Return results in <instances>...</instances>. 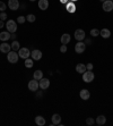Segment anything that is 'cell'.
<instances>
[{
	"mask_svg": "<svg viewBox=\"0 0 113 126\" xmlns=\"http://www.w3.org/2000/svg\"><path fill=\"white\" fill-rule=\"evenodd\" d=\"M94 77H95V75H94V73L92 70H86L85 73H83V81H84L85 83L93 82Z\"/></svg>",
	"mask_w": 113,
	"mask_h": 126,
	"instance_id": "cell-1",
	"label": "cell"
},
{
	"mask_svg": "<svg viewBox=\"0 0 113 126\" xmlns=\"http://www.w3.org/2000/svg\"><path fill=\"white\" fill-rule=\"evenodd\" d=\"M18 58H19V55L16 53V51H9L7 55V59L10 64H16L18 62Z\"/></svg>",
	"mask_w": 113,
	"mask_h": 126,
	"instance_id": "cell-2",
	"label": "cell"
},
{
	"mask_svg": "<svg viewBox=\"0 0 113 126\" xmlns=\"http://www.w3.org/2000/svg\"><path fill=\"white\" fill-rule=\"evenodd\" d=\"M6 27L9 33H15L17 31V24H16L15 21H8L6 23Z\"/></svg>",
	"mask_w": 113,
	"mask_h": 126,
	"instance_id": "cell-3",
	"label": "cell"
},
{
	"mask_svg": "<svg viewBox=\"0 0 113 126\" xmlns=\"http://www.w3.org/2000/svg\"><path fill=\"white\" fill-rule=\"evenodd\" d=\"M75 39L76 40H78V41H83L85 39V32L84 30L81 29H77L75 31Z\"/></svg>",
	"mask_w": 113,
	"mask_h": 126,
	"instance_id": "cell-4",
	"label": "cell"
},
{
	"mask_svg": "<svg viewBox=\"0 0 113 126\" xmlns=\"http://www.w3.org/2000/svg\"><path fill=\"white\" fill-rule=\"evenodd\" d=\"M19 57L20 58H23V59H26V58H28L29 57V55H31V52H29V49H27V48H20L19 50Z\"/></svg>",
	"mask_w": 113,
	"mask_h": 126,
	"instance_id": "cell-5",
	"label": "cell"
},
{
	"mask_svg": "<svg viewBox=\"0 0 113 126\" xmlns=\"http://www.w3.org/2000/svg\"><path fill=\"white\" fill-rule=\"evenodd\" d=\"M85 49H86V44L81 41H79L78 43L75 46V51L77 53H83L85 51Z\"/></svg>",
	"mask_w": 113,
	"mask_h": 126,
	"instance_id": "cell-6",
	"label": "cell"
},
{
	"mask_svg": "<svg viewBox=\"0 0 113 126\" xmlns=\"http://www.w3.org/2000/svg\"><path fill=\"white\" fill-rule=\"evenodd\" d=\"M38 85H40V88L42 89V90H45V89H48L50 86V81L48 79H41L40 81H38Z\"/></svg>",
	"mask_w": 113,
	"mask_h": 126,
	"instance_id": "cell-7",
	"label": "cell"
},
{
	"mask_svg": "<svg viewBox=\"0 0 113 126\" xmlns=\"http://www.w3.org/2000/svg\"><path fill=\"white\" fill-rule=\"evenodd\" d=\"M38 81H36V79H32V81H29L28 82V89L29 91H36L38 89Z\"/></svg>",
	"mask_w": 113,
	"mask_h": 126,
	"instance_id": "cell-8",
	"label": "cell"
},
{
	"mask_svg": "<svg viewBox=\"0 0 113 126\" xmlns=\"http://www.w3.org/2000/svg\"><path fill=\"white\" fill-rule=\"evenodd\" d=\"M8 7L12 9V10H17V9L19 8V1H18V0H9Z\"/></svg>",
	"mask_w": 113,
	"mask_h": 126,
	"instance_id": "cell-9",
	"label": "cell"
},
{
	"mask_svg": "<svg viewBox=\"0 0 113 126\" xmlns=\"http://www.w3.org/2000/svg\"><path fill=\"white\" fill-rule=\"evenodd\" d=\"M113 9V2L111 0H106L103 2V10L104 12H111Z\"/></svg>",
	"mask_w": 113,
	"mask_h": 126,
	"instance_id": "cell-10",
	"label": "cell"
},
{
	"mask_svg": "<svg viewBox=\"0 0 113 126\" xmlns=\"http://www.w3.org/2000/svg\"><path fill=\"white\" fill-rule=\"evenodd\" d=\"M31 56H32V59H34V60H40L42 58V51H40V50H33L32 52H31Z\"/></svg>",
	"mask_w": 113,
	"mask_h": 126,
	"instance_id": "cell-11",
	"label": "cell"
},
{
	"mask_svg": "<svg viewBox=\"0 0 113 126\" xmlns=\"http://www.w3.org/2000/svg\"><path fill=\"white\" fill-rule=\"evenodd\" d=\"M49 7V1L48 0H38V8L41 10H47Z\"/></svg>",
	"mask_w": 113,
	"mask_h": 126,
	"instance_id": "cell-12",
	"label": "cell"
},
{
	"mask_svg": "<svg viewBox=\"0 0 113 126\" xmlns=\"http://www.w3.org/2000/svg\"><path fill=\"white\" fill-rule=\"evenodd\" d=\"M79 95H80V98L83 100H88L90 97V93L88 90H86V89H84V90H81L80 93H79Z\"/></svg>",
	"mask_w": 113,
	"mask_h": 126,
	"instance_id": "cell-13",
	"label": "cell"
},
{
	"mask_svg": "<svg viewBox=\"0 0 113 126\" xmlns=\"http://www.w3.org/2000/svg\"><path fill=\"white\" fill-rule=\"evenodd\" d=\"M66 8L67 10L69 13H75L76 12V6H75V2L70 1V2H67L66 3Z\"/></svg>",
	"mask_w": 113,
	"mask_h": 126,
	"instance_id": "cell-14",
	"label": "cell"
},
{
	"mask_svg": "<svg viewBox=\"0 0 113 126\" xmlns=\"http://www.w3.org/2000/svg\"><path fill=\"white\" fill-rule=\"evenodd\" d=\"M52 124L53 125H60L61 124V116L59 114H54L52 116Z\"/></svg>",
	"mask_w": 113,
	"mask_h": 126,
	"instance_id": "cell-15",
	"label": "cell"
},
{
	"mask_svg": "<svg viewBox=\"0 0 113 126\" xmlns=\"http://www.w3.org/2000/svg\"><path fill=\"white\" fill-rule=\"evenodd\" d=\"M35 123L38 126H44L45 125V118L42 117V116H36L35 117Z\"/></svg>",
	"mask_w": 113,
	"mask_h": 126,
	"instance_id": "cell-16",
	"label": "cell"
},
{
	"mask_svg": "<svg viewBox=\"0 0 113 126\" xmlns=\"http://www.w3.org/2000/svg\"><path fill=\"white\" fill-rule=\"evenodd\" d=\"M10 49H12V46L8 44V43H2L1 46H0V50L5 53H8L9 51H10Z\"/></svg>",
	"mask_w": 113,
	"mask_h": 126,
	"instance_id": "cell-17",
	"label": "cell"
},
{
	"mask_svg": "<svg viewBox=\"0 0 113 126\" xmlns=\"http://www.w3.org/2000/svg\"><path fill=\"white\" fill-rule=\"evenodd\" d=\"M100 34L102 35V38L107 39V38H110L111 32H110V30L109 29H102L101 31H100Z\"/></svg>",
	"mask_w": 113,
	"mask_h": 126,
	"instance_id": "cell-18",
	"label": "cell"
},
{
	"mask_svg": "<svg viewBox=\"0 0 113 126\" xmlns=\"http://www.w3.org/2000/svg\"><path fill=\"white\" fill-rule=\"evenodd\" d=\"M97 125H104L105 123H106V118H105V116H103V115H100L99 117L96 118V122H95Z\"/></svg>",
	"mask_w": 113,
	"mask_h": 126,
	"instance_id": "cell-19",
	"label": "cell"
},
{
	"mask_svg": "<svg viewBox=\"0 0 113 126\" xmlns=\"http://www.w3.org/2000/svg\"><path fill=\"white\" fill-rule=\"evenodd\" d=\"M10 33L9 32H1L0 33V40L1 41H7V40H9L10 39Z\"/></svg>",
	"mask_w": 113,
	"mask_h": 126,
	"instance_id": "cell-20",
	"label": "cell"
},
{
	"mask_svg": "<svg viewBox=\"0 0 113 126\" xmlns=\"http://www.w3.org/2000/svg\"><path fill=\"white\" fill-rule=\"evenodd\" d=\"M76 70H77V73L83 74V73H85L87 69H86V66H85L84 64H78L76 66Z\"/></svg>",
	"mask_w": 113,
	"mask_h": 126,
	"instance_id": "cell-21",
	"label": "cell"
},
{
	"mask_svg": "<svg viewBox=\"0 0 113 126\" xmlns=\"http://www.w3.org/2000/svg\"><path fill=\"white\" fill-rule=\"evenodd\" d=\"M70 35L69 34H62V36H61V43L62 44H67V43H69L70 42Z\"/></svg>",
	"mask_w": 113,
	"mask_h": 126,
	"instance_id": "cell-22",
	"label": "cell"
},
{
	"mask_svg": "<svg viewBox=\"0 0 113 126\" xmlns=\"http://www.w3.org/2000/svg\"><path fill=\"white\" fill-rule=\"evenodd\" d=\"M33 77H34V79H36V81H40L41 79H43V73H42V70H35L34 74H33Z\"/></svg>",
	"mask_w": 113,
	"mask_h": 126,
	"instance_id": "cell-23",
	"label": "cell"
},
{
	"mask_svg": "<svg viewBox=\"0 0 113 126\" xmlns=\"http://www.w3.org/2000/svg\"><path fill=\"white\" fill-rule=\"evenodd\" d=\"M10 46H12V49L14 50V51H17V50H19V49H20V47H19V42L16 41V40H15V41L13 42V43L10 44Z\"/></svg>",
	"mask_w": 113,
	"mask_h": 126,
	"instance_id": "cell-24",
	"label": "cell"
},
{
	"mask_svg": "<svg viewBox=\"0 0 113 126\" xmlns=\"http://www.w3.org/2000/svg\"><path fill=\"white\" fill-rule=\"evenodd\" d=\"M33 59H29V58H26L25 59V67H27V68H31V67H33Z\"/></svg>",
	"mask_w": 113,
	"mask_h": 126,
	"instance_id": "cell-25",
	"label": "cell"
},
{
	"mask_svg": "<svg viewBox=\"0 0 113 126\" xmlns=\"http://www.w3.org/2000/svg\"><path fill=\"white\" fill-rule=\"evenodd\" d=\"M35 19H36V17H35V15H33V14H28L26 16V21H28L29 23H34Z\"/></svg>",
	"mask_w": 113,
	"mask_h": 126,
	"instance_id": "cell-26",
	"label": "cell"
},
{
	"mask_svg": "<svg viewBox=\"0 0 113 126\" xmlns=\"http://www.w3.org/2000/svg\"><path fill=\"white\" fill-rule=\"evenodd\" d=\"M90 35H92L93 38H96V36H99V35H100V30L93 29L92 31H90Z\"/></svg>",
	"mask_w": 113,
	"mask_h": 126,
	"instance_id": "cell-27",
	"label": "cell"
},
{
	"mask_svg": "<svg viewBox=\"0 0 113 126\" xmlns=\"http://www.w3.org/2000/svg\"><path fill=\"white\" fill-rule=\"evenodd\" d=\"M86 124H87L88 126H92V125H94V124H95V120H94L92 117H88V118L86 119Z\"/></svg>",
	"mask_w": 113,
	"mask_h": 126,
	"instance_id": "cell-28",
	"label": "cell"
},
{
	"mask_svg": "<svg viewBox=\"0 0 113 126\" xmlns=\"http://www.w3.org/2000/svg\"><path fill=\"white\" fill-rule=\"evenodd\" d=\"M25 21H26V17H24V16H19V17L17 18V22H18L19 24L25 23Z\"/></svg>",
	"mask_w": 113,
	"mask_h": 126,
	"instance_id": "cell-29",
	"label": "cell"
},
{
	"mask_svg": "<svg viewBox=\"0 0 113 126\" xmlns=\"http://www.w3.org/2000/svg\"><path fill=\"white\" fill-rule=\"evenodd\" d=\"M6 3L5 2H2V1H0V10L1 12H5V9H6Z\"/></svg>",
	"mask_w": 113,
	"mask_h": 126,
	"instance_id": "cell-30",
	"label": "cell"
},
{
	"mask_svg": "<svg viewBox=\"0 0 113 126\" xmlns=\"http://www.w3.org/2000/svg\"><path fill=\"white\" fill-rule=\"evenodd\" d=\"M0 18H1V21H5L7 18V14L5 12H1V14H0Z\"/></svg>",
	"mask_w": 113,
	"mask_h": 126,
	"instance_id": "cell-31",
	"label": "cell"
},
{
	"mask_svg": "<svg viewBox=\"0 0 113 126\" xmlns=\"http://www.w3.org/2000/svg\"><path fill=\"white\" fill-rule=\"evenodd\" d=\"M60 51L62 53L66 52V51H67V46H66V44H62V46H61V47H60Z\"/></svg>",
	"mask_w": 113,
	"mask_h": 126,
	"instance_id": "cell-32",
	"label": "cell"
},
{
	"mask_svg": "<svg viewBox=\"0 0 113 126\" xmlns=\"http://www.w3.org/2000/svg\"><path fill=\"white\" fill-rule=\"evenodd\" d=\"M86 69L87 70H93V64H87L86 65Z\"/></svg>",
	"mask_w": 113,
	"mask_h": 126,
	"instance_id": "cell-33",
	"label": "cell"
},
{
	"mask_svg": "<svg viewBox=\"0 0 113 126\" xmlns=\"http://www.w3.org/2000/svg\"><path fill=\"white\" fill-rule=\"evenodd\" d=\"M16 38H17V35L15 34V33H12V35H10V39H14V40H15Z\"/></svg>",
	"mask_w": 113,
	"mask_h": 126,
	"instance_id": "cell-34",
	"label": "cell"
},
{
	"mask_svg": "<svg viewBox=\"0 0 113 126\" xmlns=\"http://www.w3.org/2000/svg\"><path fill=\"white\" fill-rule=\"evenodd\" d=\"M3 26H5V23H3V21H1V19H0V29H2Z\"/></svg>",
	"mask_w": 113,
	"mask_h": 126,
	"instance_id": "cell-35",
	"label": "cell"
},
{
	"mask_svg": "<svg viewBox=\"0 0 113 126\" xmlns=\"http://www.w3.org/2000/svg\"><path fill=\"white\" fill-rule=\"evenodd\" d=\"M60 2L61 3H67V2H69V0H60Z\"/></svg>",
	"mask_w": 113,
	"mask_h": 126,
	"instance_id": "cell-36",
	"label": "cell"
},
{
	"mask_svg": "<svg viewBox=\"0 0 113 126\" xmlns=\"http://www.w3.org/2000/svg\"><path fill=\"white\" fill-rule=\"evenodd\" d=\"M100 1H102V2H104V1H106V0H100Z\"/></svg>",
	"mask_w": 113,
	"mask_h": 126,
	"instance_id": "cell-37",
	"label": "cell"
},
{
	"mask_svg": "<svg viewBox=\"0 0 113 126\" xmlns=\"http://www.w3.org/2000/svg\"><path fill=\"white\" fill-rule=\"evenodd\" d=\"M70 1H73V2H75V1H77V0H70Z\"/></svg>",
	"mask_w": 113,
	"mask_h": 126,
	"instance_id": "cell-38",
	"label": "cell"
},
{
	"mask_svg": "<svg viewBox=\"0 0 113 126\" xmlns=\"http://www.w3.org/2000/svg\"><path fill=\"white\" fill-rule=\"evenodd\" d=\"M29 1H35V0H29Z\"/></svg>",
	"mask_w": 113,
	"mask_h": 126,
	"instance_id": "cell-39",
	"label": "cell"
},
{
	"mask_svg": "<svg viewBox=\"0 0 113 126\" xmlns=\"http://www.w3.org/2000/svg\"><path fill=\"white\" fill-rule=\"evenodd\" d=\"M111 1H112V0H111Z\"/></svg>",
	"mask_w": 113,
	"mask_h": 126,
	"instance_id": "cell-40",
	"label": "cell"
}]
</instances>
